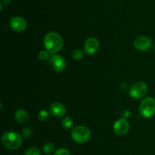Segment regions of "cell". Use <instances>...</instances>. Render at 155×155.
<instances>
[{"instance_id":"cell-2","label":"cell","mask_w":155,"mask_h":155,"mask_svg":"<svg viewBox=\"0 0 155 155\" xmlns=\"http://www.w3.org/2000/svg\"><path fill=\"white\" fill-rule=\"evenodd\" d=\"M22 137L15 132H6L2 136L3 146L9 150H16L22 144Z\"/></svg>"},{"instance_id":"cell-4","label":"cell","mask_w":155,"mask_h":155,"mask_svg":"<svg viewBox=\"0 0 155 155\" xmlns=\"http://www.w3.org/2000/svg\"><path fill=\"white\" fill-rule=\"evenodd\" d=\"M71 137L77 143L83 144L89 140L91 137V132L86 126H76L71 131Z\"/></svg>"},{"instance_id":"cell-9","label":"cell","mask_w":155,"mask_h":155,"mask_svg":"<svg viewBox=\"0 0 155 155\" xmlns=\"http://www.w3.org/2000/svg\"><path fill=\"white\" fill-rule=\"evenodd\" d=\"M66 61L63 56L55 55L51 59V65L56 72H62L66 68Z\"/></svg>"},{"instance_id":"cell-10","label":"cell","mask_w":155,"mask_h":155,"mask_svg":"<svg viewBox=\"0 0 155 155\" xmlns=\"http://www.w3.org/2000/svg\"><path fill=\"white\" fill-rule=\"evenodd\" d=\"M99 48V42L95 37H89L84 43L85 53L88 55H93L98 51Z\"/></svg>"},{"instance_id":"cell-16","label":"cell","mask_w":155,"mask_h":155,"mask_svg":"<svg viewBox=\"0 0 155 155\" xmlns=\"http://www.w3.org/2000/svg\"><path fill=\"white\" fill-rule=\"evenodd\" d=\"M24 155H41V151L37 147H30L24 152Z\"/></svg>"},{"instance_id":"cell-19","label":"cell","mask_w":155,"mask_h":155,"mask_svg":"<svg viewBox=\"0 0 155 155\" xmlns=\"http://www.w3.org/2000/svg\"><path fill=\"white\" fill-rule=\"evenodd\" d=\"M33 135V129L30 127L27 126V127H25L24 129H23V136L26 138H30L31 135Z\"/></svg>"},{"instance_id":"cell-6","label":"cell","mask_w":155,"mask_h":155,"mask_svg":"<svg viewBox=\"0 0 155 155\" xmlns=\"http://www.w3.org/2000/svg\"><path fill=\"white\" fill-rule=\"evenodd\" d=\"M152 46V40L147 36H139L134 40V46L140 51L148 50Z\"/></svg>"},{"instance_id":"cell-5","label":"cell","mask_w":155,"mask_h":155,"mask_svg":"<svg viewBox=\"0 0 155 155\" xmlns=\"http://www.w3.org/2000/svg\"><path fill=\"white\" fill-rule=\"evenodd\" d=\"M148 85L144 81H137L130 88V95L133 98L139 100L143 98L148 93Z\"/></svg>"},{"instance_id":"cell-24","label":"cell","mask_w":155,"mask_h":155,"mask_svg":"<svg viewBox=\"0 0 155 155\" xmlns=\"http://www.w3.org/2000/svg\"><path fill=\"white\" fill-rule=\"evenodd\" d=\"M154 53H155V46H154Z\"/></svg>"},{"instance_id":"cell-12","label":"cell","mask_w":155,"mask_h":155,"mask_svg":"<svg viewBox=\"0 0 155 155\" xmlns=\"http://www.w3.org/2000/svg\"><path fill=\"white\" fill-rule=\"evenodd\" d=\"M15 119L21 124H25L29 121V114L24 109H18L15 112Z\"/></svg>"},{"instance_id":"cell-18","label":"cell","mask_w":155,"mask_h":155,"mask_svg":"<svg viewBox=\"0 0 155 155\" xmlns=\"http://www.w3.org/2000/svg\"><path fill=\"white\" fill-rule=\"evenodd\" d=\"M50 56V53L47 50H42V51L39 52V59L42 61L47 60V59L49 58Z\"/></svg>"},{"instance_id":"cell-1","label":"cell","mask_w":155,"mask_h":155,"mask_svg":"<svg viewBox=\"0 0 155 155\" xmlns=\"http://www.w3.org/2000/svg\"><path fill=\"white\" fill-rule=\"evenodd\" d=\"M44 45L50 53H56L63 47V39L57 32H48L44 37Z\"/></svg>"},{"instance_id":"cell-17","label":"cell","mask_w":155,"mask_h":155,"mask_svg":"<svg viewBox=\"0 0 155 155\" xmlns=\"http://www.w3.org/2000/svg\"><path fill=\"white\" fill-rule=\"evenodd\" d=\"M72 57L75 60H81L83 57V52L80 50H75L72 53Z\"/></svg>"},{"instance_id":"cell-3","label":"cell","mask_w":155,"mask_h":155,"mask_svg":"<svg viewBox=\"0 0 155 155\" xmlns=\"http://www.w3.org/2000/svg\"><path fill=\"white\" fill-rule=\"evenodd\" d=\"M139 113L144 118H151L155 115V99L151 97H145L139 105Z\"/></svg>"},{"instance_id":"cell-15","label":"cell","mask_w":155,"mask_h":155,"mask_svg":"<svg viewBox=\"0 0 155 155\" xmlns=\"http://www.w3.org/2000/svg\"><path fill=\"white\" fill-rule=\"evenodd\" d=\"M38 118L41 121H47L49 118V113L45 109H42L38 113Z\"/></svg>"},{"instance_id":"cell-14","label":"cell","mask_w":155,"mask_h":155,"mask_svg":"<svg viewBox=\"0 0 155 155\" xmlns=\"http://www.w3.org/2000/svg\"><path fill=\"white\" fill-rule=\"evenodd\" d=\"M42 150L45 153H51L54 150V145L52 143L47 142L42 147Z\"/></svg>"},{"instance_id":"cell-22","label":"cell","mask_w":155,"mask_h":155,"mask_svg":"<svg viewBox=\"0 0 155 155\" xmlns=\"http://www.w3.org/2000/svg\"><path fill=\"white\" fill-rule=\"evenodd\" d=\"M120 88H122L123 90H125V89H126V88H127V85L125 83H124V84H121Z\"/></svg>"},{"instance_id":"cell-23","label":"cell","mask_w":155,"mask_h":155,"mask_svg":"<svg viewBox=\"0 0 155 155\" xmlns=\"http://www.w3.org/2000/svg\"><path fill=\"white\" fill-rule=\"evenodd\" d=\"M6 2V3H5V4H6V5H8V4L9 2H11V0H2V2Z\"/></svg>"},{"instance_id":"cell-7","label":"cell","mask_w":155,"mask_h":155,"mask_svg":"<svg viewBox=\"0 0 155 155\" xmlns=\"http://www.w3.org/2000/svg\"><path fill=\"white\" fill-rule=\"evenodd\" d=\"M129 129H130V124L126 119H119L114 124V132L120 136H123L127 134Z\"/></svg>"},{"instance_id":"cell-8","label":"cell","mask_w":155,"mask_h":155,"mask_svg":"<svg viewBox=\"0 0 155 155\" xmlns=\"http://www.w3.org/2000/svg\"><path fill=\"white\" fill-rule=\"evenodd\" d=\"M9 24L12 30L16 32L24 31L26 30L27 26L26 20L21 16H15L12 18Z\"/></svg>"},{"instance_id":"cell-11","label":"cell","mask_w":155,"mask_h":155,"mask_svg":"<svg viewBox=\"0 0 155 155\" xmlns=\"http://www.w3.org/2000/svg\"><path fill=\"white\" fill-rule=\"evenodd\" d=\"M50 113L56 117H62L66 113V107L63 103L58 101L53 102L49 108Z\"/></svg>"},{"instance_id":"cell-21","label":"cell","mask_w":155,"mask_h":155,"mask_svg":"<svg viewBox=\"0 0 155 155\" xmlns=\"http://www.w3.org/2000/svg\"><path fill=\"white\" fill-rule=\"evenodd\" d=\"M122 116H123V118L124 119H128L129 117L130 116V112L129 110H124L122 112Z\"/></svg>"},{"instance_id":"cell-13","label":"cell","mask_w":155,"mask_h":155,"mask_svg":"<svg viewBox=\"0 0 155 155\" xmlns=\"http://www.w3.org/2000/svg\"><path fill=\"white\" fill-rule=\"evenodd\" d=\"M73 124H74V121H73V119L70 116H66L62 120V126L64 129H68L72 127Z\"/></svg>"},{"instance_id":"cell-20","label":"cell","mask_w":155,"mask_h":155,"mask_svg":"<svg viewBox=\"0 0 155 155\" xmlns=\"http://www.w3.org/2000/svg\"><path fill=\"white\" fill-rule=\"evenodd\" d=\"M54 155H71L70 151L67 148L64 147H61V148H59L54 152Z\"/></svg>"}]
</instances>
